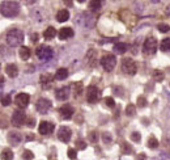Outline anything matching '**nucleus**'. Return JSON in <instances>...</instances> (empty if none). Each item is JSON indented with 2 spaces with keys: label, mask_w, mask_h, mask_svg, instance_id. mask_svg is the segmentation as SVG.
Returning a JSON list of instances; mask_svg holds the SVG:
<instances>
[{
  "label": "nucleus",
  "mask_w": 170,
  "mask_h": 160,
  "mask_svg": "<svg viewBox=\"0 0 170 160\" xmlns=\"http://www.w3.org/2000/svg\"><path fill=\"white\" fill-rule=\"evenodd\" d=\"M21 135L17 133V131H11L9 134H8V142H9L11 144H13V146H17V144L21 142Z\"/></svg>",
  "instance_id": "dca6fc26"
},
{
  "label": "nucleus",
  "mask_w": 170,
  "mask_h": 160,
  "mask_svg": "<svg viewBox=\"0 0 170 160\" xmlns=\"http://www.w3.org/2000/svg\"><path fill=\"white\" fill-rule=\"evenodd\" d=\"M5 72L9 78H16V76L19 75V68H17V66L15 64V63H9V64H7V67H5Z\"/></svg>",
  "instance_id": "f3484780"
},
{
  "label": "nucleus",
  "mask_w": 170,
  "mask_h": 160,
  "mask_svg": "<svg viewBox=\"0 0 170 160\" xmlns=\"http://www.w3.org/2000/svg\"><path fill=\"white\" fill-rule=\"evenodd\" d=\"M158 141L156 137H149V139H148V147L152 148V150H154V148L158 147Z\"/></svg>",
  "instance_id": "a878e982"
},
{
  "label": "nucleus",
  "mask_w": 170,
  "mask_h": 160,
  "mask_svg": "<svg viewBox=\"0 0 170 160\" xmlns=\"http://www.w3.org/2000/svg\"><path fill=\"white\" fill-rule=\"evenodd\" d=\"M136 160H147V155L145 154H139L136 156Z\"/></svg>",
  "instance_id": "37998d69"
},
{
  "label": "nucleus",
  "mask_w": 170,
  "mask_h": 160,
  "mask_svg": "<svg viewBox=\"0 0 170 160\" xmlns=\"http://www.w3.org/2000/svg\"><path fill=\"white\" fill-rule=\"evenodd\" d=\"M1 105L3 106H8V105H11V96L9 95H5L1 97Z\"/></svg>",
  "instance_id": "f704fd0d"
},
{
  "label": "nucleus",
  "mask_w": 170,
  "mask_h": 160,
  "mask_svg": "<svg viewBox=\"0 0 170 160\" xmlns=\"http://www.w3.org/2000/svg\"><path fill=\"white\" fill-rule=\"evenodd\" d=\"M131 139H132V142H140L141 141L140 133H139V131H134L131 134Z\"/></svg>",
  "instance_id": "c9c22d12"
},
{
  "label": "nucleus",
  "mask_w": 170,
  "mask_h": 160,
  "mask_svg": "<svg viewBox=\"0 0 170 160\" xmlns=\"http://www.w3.org/2000/svg\"><path fill=\"white\" fill-rule=\"evenodd\" d=\"M147 104H148L147 98H145L144 96H139V98H138V106L139 108H145Z\"/></svg>",
  "instance_id": "473e14b6"
},
{
  "label": "nucleus",
  "mask_w": 170,
  "mask_h": 160,
  "mask_svg": "<svg viewBox=\"0 0 170 160\" xmlns=\"http://www.w3.org/2000/svg\"><path fill=\"white\" fill-rule=\"evenodd\" d=\"M127 49H128V45L124 42H118L114 45V51L116 54H123V52L127 51Z\"/></svg>",
  "instance_id": "6ab92c4d"
},
{
  "label": "nucleus",
  "mask_w": 170,
  "mask_h": 160,
  "mask_svg": "<svg viewBox=\"0 0 170 160\" xmlns=\"http://www.w3.org/2000/svg\"><path fill=\"white\" fill-rule=\"evenodd\" d=\"M24 42V33L20 29H11L7 33V43L11 47H17Z\"/></svg>",
  "instance_id": "f03ea898"
},
{
  "label": "nucleus",
  "mask_w": 170,
  "mask_h": 160,
  "mask_svg": "<svg viewBox=\"0 0 170 160\" xmlns=\"http://www.w3.org/2000/svg\"><path fill=\"white\" fill-rule=\"evenodd\" d=\"M100 62L101 66L105 68V71H112L114 67L116 66V58L114 55H111V54H106V55H103L101 58Z\"/></svg>",
  "instance_id": "423d86ee"
},
{
  "label": "nucleus",
  "mask_w": 170,
  "mask_h": 160,
  "mask_svg": "<svg viewBox=\"0 0 170 160\" xmlns=\"http://www.w3.org/2000/svg\"><path fill=\"white\" fill-rule=\"evenodd\" d=\"M101 5H102V3L101 1H98V0H92L89 3V8L92 11H97V9H100Z\"/></svg>",
  "instance_id": "c756f323"
},
{
  "label": "nucleus",
  "mask_w": 170,
  "mask_h": 160,
  "mask_svg": "<svg viewBox=\"0 0 170 160\" xmlns=\"http://www.w3.org/2000/svg\"><path fill=\"white\" fill-rule=\"evenodd\" d=\"M105 104H106V106H109V108H114V106H115V101H114L112 97H106Z\"/></svg>",
  "instance_id": "e433bc0d"
},
{
  "label": "nucleus",
  "mask_w": 170,
  "mask_h": 160,
  "mask_svg": "<svg viewBox=\"0 0 170 160\" xmlns=\"http://www.w3.org/2000/svg\"><path fill=\"white\" fill-rule=\"evenodd\" d=\"M75 87H76V89H75V95H76V96L80 95L81 91H83V84H81V83H76Z\"/></svg>",
  "instance_id": "a19ab883"
},
{
  "label": "nucleus",
  "mask_w": 170,
  "mask_h": 160,
  "mask_svg": "<svg viewBox=\"0 0 170 160\" xmlns=\"http://www.w3.org/2000/svg\"><path fill=\"white\" fill-rule=\"evenodd\" d=\"M69 19V12L67 9H60L56 13V21L58 23H65Z\"/></svg>",
  "instance_id": "a211bd4d"
},
{
  "label": "nucleus",
  "mask_w": 170,
  "mask_h": 160,
  "mask_svg": "<svg viewBox=\"0 0 170 160\" xmlns=\"http://www.w3.org/2000/svg\"><path fill=\"white\" fill-rule=\"evenodd\" d=\"M73 29L72 28H62L59 30V38L60 39H68L73 37Z\"/></svg>",
  "instance_id": "2eb2a0df"
},
{
  "label": "nucleus",
  "mask_w": 170,
  "mask_h": 160,
  "mask_svg": "<svg viewBox=\"0 0 170 160\" xmlns=\"http://www.w3.org/2000/svg\"><path fill=\"white\" fill-rule=\"evenodd\" d=\"M32 41L33 42H37V41H38V34H37V33H33L32 34Z\"/></svg>",
  "instance_id": "c03bdc74"
},
{
  "label": "nucleus",
  "mask_w": 170,
  "mask_h": 160,
  "mask_svg": "<svg viewBox=\"0 0 170 160\" xmlns=\"http://www.w3.org/2000/svg\"><path fill=\"white\" fill-rule=\"evenodd\" d=\"M161 50L162 51H170V37L161 41Z\"/></svg>",
  "instance_id": "bb28decb"
},
{
  "label": "nucleus",
  "mask_w": 170,
  "mask_h": 160,
  "mask_svg": "<svg viewBox=\"0 0 170 160\" xmlns=\"http://www.w3.org/2000/svg\"><path fill=\"white\" fill-rule=\"evenodd\" d=\"M55 36H56V30H55L54 26H48V28H46L45 32H43V37H45L46 39H52Z\"/></svg>",
  "instance_id": "4be33fe9"
},
{
  "label": "nucleus",
  "mask_w": 170,
  "mask_h": 160,
  "mask_svg": "<svg viewBox=\"0 0 170 160\" xmlns=\"http://www.w3.org/2000/svg\"><path fill=\"white\" fill-rule=\"evenodd\" d=\"M55 126L54 123H51V122H47V121H42L41 123H39V127H38V131L41 135H48L51 134L52 131H54Z\"/></svg>",
  "instance_id": "f8f14e48"
},
{
  "label": "nucleus",
  "mask_w": 170,
  "mask_h": 160,
  "mask_svg": "<svg viewBox=\"0 0 170 160\" xmlns=\"http://www.w3.org/2000/svg\"><path fill=\"white\" fill-rule=\"evenodd\" d=\"M126 114L128 117H134L136 114V106L134 104H128L126 106Z\"/></svg>",
  "instance_id": "b1692460"
},
{
  "label": "nucleus",
  "mask_w": 170,
  "mask_h": 160,
  "mask_svg": "<svg viewBox=\"0 0 170 160\" xmlns=\"http://www.w3.org/2000/svg\"><path fill=\"white\" fill-rule=\"evenodd\" d=\"M67 155H68V157H69V159H76L77 157V152H76V150H75V148H69V150L67 151Z\"/></svg>",
  "instance_id": "ea45409f"
},
{
  "label": "nucleus",
  "mask_w": 170,
  "mask_h": 160,
  "mask_svg": "<svg viewBox=\"0 0 170 160\" xmlns=\"http://www.w3.org/2000/svg\"><path fill=\"white\" fill-rule=\"evenodd\" d=\"M98 98H100V91H98V88L94 87V85L88 87V89H87V100H88V102L94 104V102L98 101Z\"/></svg>",
  "instance_id": "6e6552de"
},
{
  "label": "nucleus",
  "mask_w": 170,
  "mask_h": 160,
  "mask_svg": "<svg viewBox=\"0 0 170 160\" xmlns=\"http://www.w3.org/2000/svg\"><path fill=\"white\" fill-rule=\"evenodd\" d=\"M22 159L24 160H33L34 159V154H33L30 150H25L22 154Z\"/></svg>",
  "instance_id": "2f4dec72"
},
{
  "label": "nucleus",
  "mask_w": 170,
  "mask_h": 160,
  "mask_svg": "<svg viewBox=\"0 0 170 160\" xmlns=\"http://www.w3.org/2000/svg\"><path fill=\"white\" fill-rule=\"evenodd\" d=\"M157 50V39L154 37H148L145 39L144 45H143V51L147 54V55H153Z\"/></svg>",
  "instance_id": "39448f33"
},
{
  "label": "nucleus",
  "mask_w": 170,
  "mask_h": 160,
  "mask_svg": "<svg viewBox=\"0 0 170 160\" xmlns=\"http://www.w3.org/2000/svg\"><path fill=\"white\" fill-rule=\"evenodd\" d=\"M157 29L160 30L161 33H167L170 30V26L167 24H158L157 25Z\"/></svg>",
  "instance_id": "72a5a7b5"
},
{
  "label": "nucleus",
  "mask_w": 170,
  "mask_h": 160,
  "mask_svg": "<svg viewBox=\"0 0 170 160\" xmlns=\"http://www.w3.org/2000/svg\"><path fill=\"white\" fill-rule=\"evenodd\" d=\"M0 13L4 17H16L20 13V4L17 1H3L0 4Z\"/></svg>",
  "instance_id": "f257e3e1"
},
{
  "label": "nucleus",
  "mask_w": 170,
  "mask_h": 160,
  "mask_svg": "<svg viewBox=\"0 0 170 160\" xmlns=\"http://www.w3.org/2000/svg\"><path fill=\"white\" fill-rule=\"evenodd\" d=\"M164 72L161 71V70H154L153 72H152V78L156 80V82H161L162 79H164Z\"/></svg>",
  "instance_id": "393cba45"
},
{
  "label": "nucleus",
  "mask_w": 170,
  "mask_h": 160,
  "mask_svg": "<svg viewBox=\"0 0 170 160\" xmlns=\"http://www.w3.org/2000/svg\"><path fill=\"white\" fill-rule=\"evenodd\" d=\"M51 101L50 100H47V98H39L38 101H37V104H35V108H37V110H38V113H41V114H46L48 112V109L51 108Z\"/></svg>",
  "instance_id": "1a4fd4ad"
},
{
  "label": "nucleus",
  "mask_w": 170,
  "mask_h": 160,
  "mask_svg": "<svg viewBox=\"0 0 170 160\" xmlns=\"http://www.w3.org/2000/svg\"><path fill=\"white\" fill-rule=\"evenodd\" d=\"M88 138H89V141L92 142V143H97V142H98V133H97V131H90Z\"/></svg>",
  "instance_id": "7c9ffc66"
},
{
  "label": "nucleus",
  "mask_w": 170,
  "mask_h": 160,
  "mask_svg": "<svg viewBox=\"0 0 170 160\" xmlns=\"http://www.w3.org/2000/svg\"><path fill=\"white\" fill-rule=\"evenodd\" d=\"M0 159L1 160H12L13 159V152L11 148H4L0 154Z\"/></svg>",
  "instance_id": "5701e85b"
},
{
  "label": "nucleus",
  "mask_w": 170,
  "mask_h": 160,
  "mask_svg": "<svg viewBox=\"0 0 170 160\" xmlns=\"http://www.w3.org/2000/svg\"><path fill=\"white\" fill-rule=\"evenodd\" d=\"M15 102H16V105L19 106V108L24 109V108H26V106L29 105L30 96L28 95V93H19V95L16 96V98H15Z\"/></svg>",
  "instance_id": "9b49d317"
},
{
  "label": "nucleus",
  "mask_w": 170,
  "mask_h": 160,
  "mask_svg": "<svg viewBox=\"0 0 170 160\" xmlns=\"http://www.w3.org/2000/svg\"><path fill=\"white\" fill-rule=\"evenodd\" d=\"M51 82H52V75L51 74H43V75H41V83L43 85L50 84Z\"/></svg>",
  "instance_id": "cd10ccee"
},
{
  "label": "nucleus",
  "mask_w": 170,
  "mask_h": 160,
  "mask_svg": "<svg viewBox=\"0 0 170 160\" xmlns=\"http://www.w3.org/2000/svg\"><path fill=\"white\" fill-rule=\"evenodd\" d=\"M26 122V114L24 110H15L12 114V125L16 127H21Z\"/></svg>",
  "instance_id": "0eeeda50"
},
{
  "label": "nucleus",
  "mask_w": 170,
  "mask_h": 160,
  "mask_svg": "<svg viewBox=\"0 0 170 160\" xmlns=\"http://www.w3.org/2000/svg\"><path fill=\"white\" fill-rule=\"evenodd\" d=\"M122 71L126 75H135L138 71V66L132 58H124L122 60Z\"/></svg>",
  "instance_id": "7ed1b4c3"
},
{
  "label": "nucleus",
  "mask_w": 170,
  "mask_h": 160,
  "mask_svg": "<svg viewBox=\"0 0 170 160\" xmlns=\"http://www.w3.org/2000/svg\"><path fill=\"white\" fill-rule=\"evenodd\" d=\"M120 147H122V152H123L124 155L132 154V147L130 146L128 143H127V142H122V146H120Z\"/></svg>",
  "instance_id": "c85d7f7f"
},
{
  "label": "nucleus",
  "mask_w": 170,
  "mask_h": 160,
  "mask_svg": "<svg viewBox=\"0 0 170 160\" xmlns=\"http://www.w3.org/2000/svg\"><path fill=\"white\" fill-rule=\"evenodd\" d=\"M26 123H28V126H29V127H33V126H34V125H35V122H34V118H29Z\"/></svg>",
  "instance_id": "79ce46f5"
},
{
  "label": "nucleus",
  "mask_w": 170,
  "mask_h": 160,
  "mask_svg": "<svg viewBox=\"0 0 170 160\" xmlns=\"http://www.w3.org/2000/svg\"><path fill=\"white\" fill-rule=\"evenodd\" d=\"M102 139H103V142H105L106 144H110V143H111V141H112L111 135H110L109 133H103V134H102Z\"/></svg>",
  "instance_id": "58836bf2"
},
{
  "label": "nucleus",
  "mask_w": 170,
  "mask_h": 160,
  "mask_svg": "<svg viewBox=\"0 0 170 160\" xmlns=\"http://www.w3.org/2000/svg\"><path fill=\"white\" fill-rule=\"evenodd\" d=\"M32 55V51H30L29 47H26V46H22L21 49H20V58L22 59V60H28Z\"/></svg>",
  "instance_id": "412c9836"
},
{
  "label": "nucleus",
  "mask_w": 170,
  "mask_h": 160,
  "mask_svg": "<svg viewBox=\"0 0 170 160\" xmlns=\"http://www.w3.org/2000/svg\"><path fill=\"white\" fill-rule=\"evenodd\" d=\"M76 147L79 148V150H85V148H87V143H85L83 139H77L76 141Z\"/></svg>",
  "instance_id": "4c0bfd02"
},
{
  "label": "nucleus",
  "mask_w": 170,
  "mask_h": 160,
  "mask_svg": "<svg viewBox=\"0 0 170 160\" xmlns=\"http://www.w3.org/2000/svg\"><path fill=\"white\" fill-rule=\"evenodd\" d=\"M37 56H38L41 60H48L51 59L52 55H54V51L50 46H46V45H41L39 47H37V51H35Z\"/></svg>",
  "instance_id": "20e7f679"
},
{
  "label": "nucleus",
  "mask_w": 170,
  "mask_h": 160,
  "mask_svg": "<svg viewBox=\"0 0 170 160\" xmlns=\"http://www.w3.org/2000/svg\"><path fill=\"white\" fill-rule=\"evenodd\" d=\"M68 96H69V87H62L55 92V97L58 100H67Z\"/></svg>",
  "instance_id": "4468645a"
},
{
  "label": "nucleus",
  "mask_w": 170,
  "mask_h": 160,
  "mask_svg": "<svg viewBox=\"0 0 170 160\" xmlns=\"http://www.w3.org/2000/svg\"><path fill=\"white\" fill-rule=\"evenodd\" d=\"M3 85H4V78H1V76H0V88H1Z\"/></svg>",
  "instance_id": "49530a36"
},
{
  "label": "nucleus",
  "mask_w": 170,
  "mask_h": 160,
  "mask_svg": "<svg viewBox=\"0 0 170 160\" xmlns=\"http://www.w3.org/2000/svg\"><path fill=\"white\" fill-rule=\"evenodd\" d=\"M165 13H166L167 16H170V4L166 7V8H165Z\"/></svg>",
  "instance_id": "a18cd8bd"
},
{
  "label": "nucleus",
  "mask_w": 170,
  "mask_h": 160,
  "mask_svg": "<svg viewBox=\"0 0 170 160\" xmlns=\"http://www.w3.org/2000/svg\"><path fill=\"white\" fill-rule=\"evenodd\" d=\"M67 76H68V70L64 68V67H62V68H59L58 71H56L54 78L56 79V80H64V79H67Z\"/></svg>",
  "instance_id": "aec40b11"
},
{
  "label": "nucleus",
  "mask_w": 170,
  "mask_h": 160,
  "mask_svg": "<svg viewBox=\"0 0 170 160\" xmlns=\"http://www.w3.org/2000/svg\"><path fill=\"white\" fill-rule=\"evenodd\" d=\"M71 137H72V131H71L69 127H67V126H62L60 129H59L58 131V138L59 141L63 142V143H68L71 139Z\"/></svg>",
  "instance_id": "9d476101"
},
{
  "label": "nucleus",
  "mask_w": 170,
  "mask_h": 160,
  "mask_svg": "<svg viewBox=\"0 0 170 160\" xmlns=\"http://www.w3.org/2000/svg\"><path fill=\"white\" fill-rule=\"evenodd\" d=\"M59 113H60L62 118L63 120H69L72 116H73V108L71 105H63L60 109H59Z\"/></svg>",
  "instance_id": "ddd939ff"
}]
</instances>
